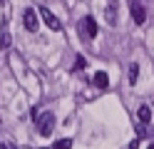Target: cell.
Returning <instances> with one entry per match:
<instances>
[{
  "mask_svg": "<svg viewBox=\"0 0 154 149\" xmlns=\"http://www.w3.org/2000/svg\"><path fill=\"white\" fill-rule=\"evenodd\" d=\"M37 129H40L42 137H50L52 129H55V114L52 112H45L40 119H37Z\"/></svg>",
  "mask_w": 154,
  "mask_h": 149,
  "instance_id": "1",
  "label": "cell"
},
{
  "mask_svg": "<svg viewBox=\"0 0 154 149\" xmlns=\"http://www.w3.org/2000/svg\"><path fill=\"white\" fill-rule=\"evenodd\" d=\"M23 23H25V30H30V33H37V27H40V20H37L35 8H27L25 13H23Z\"/></svg>",
  "mask_w": 154,
  "mask_h": 149,
  "instance_id": "2",
  "label": "cell"
},
{
  "mask_svg": "<svg viewBox=\"0 0 154 149\" xmlns=\"http://www.w3.org/2000/svg\"><path fill=\"white\" fill-rule=\"evenodd\" d=\"M80 33L85 35V37H90V40H94V35H97V23H94V17H82L80 20Z\"/></svg>",
  "mask_w": 154,
  "mask_h": 149,
  "instance_id": "3",
  "label": "cell"
},
{
  "mask_svg": "<svg viewBox=\"0 0 154 149\" xmlns=\"http://www.w3.org/2000/svg\"><path fill=\"white\" fill-rule=\"evenodd\" d=\"M37 15H40V17L45 20V25L50 27V30H62V23H60V20H57V17H55V15H52V13H50V10H47L45 5H40Z\"/></svg>",
  "mask_w": 154,
  "mask_h": 149,
  "instance_id": "4",
  "label": "cell"
},
{
  "mask_svg": "<svg viewBox=\"0 0 154 149\" xmlns=\"http://www.w3.org/2000/svg\"><path fill=\"white\" fill-rule=\"evenodd\" d=\"M132 17L137 25H144V20H147V8L142 5V0H134L132 3Z\"/></svg>",
  "mask_w": 154,
  "mask_h": 149,
  "instance_id": "5",
  "label": "cell"
},
{
  "mask_svg": "<svg viewBox=\"0 0 154 149\" xmlns=\"http://www.w3.org/2000/svg\"><path fill=\"white\" fill-rule=\"evenodd\" d=\"M10 33H8V23H0V50H8L10 47Z\"/></svg>",
  "mask_w": 154,
  "mask_h": 149,
  "instance_id": "6",
  "label": "cell"
},
{
  "mask_svg": "<svg viewBox=\"0 0 154 149\" xmlns=\"http://www.w3.org/2000/svg\"><path fill=\"white\" fill-rule=\"evenodd\" d=\"M137 117H139V127H147V124L152 122V112H149V107H139Z\"/></svg>",
  "mask_w": 154,
  "mask_h": 149,
  "instance_id": "7",
  "label": "cell"
},
{
  "mask_svg": "<svg viewBox=\"0 0 154 149\" xmlns=\"http://www.w3.org/2000/svg\"><path fill=\"white\" fill-rule=\"evenodd\" d=\"M92 85H94V87H107V85H109V77H107V72H94V77H92Z\"/></svg>",
  "mask_w": 154,
  "mask_h": 149,
  "instance_id": "8",
  "label": "cell"
},
{
  "mask_svg": "<svg viewBox=\"0 0 154 149\" xmlns=\"http://www.w3.org/2000/svg\"><path fill=\"white\" fill-rule=\"evenodd\" d=\"M52 149H72V139H60V142H55Z\"/></svg>",
  "mask_w": 154,
  "mask_h": 149,
  "instance_id": "9",
  "label": "cell"
},
{
  "mask_svg": "<svg viewBox=\"0 0 154 149\" xmlns=\"http://www.w3.org/2000/svg\"><path fill=\"white\" fill-rule=\"evenodd\" d=\"M137 75H139V65H132V67H129V82H132V85L137 82Z\"/></svg>",
  "mask_w": 154,
  "mask_h": 149,
  "instance_id": "10",
  "label": "cell"
},
{
  "mask_svg": "<svg viewBox=\"0 0 154 149\" xmlns=\"http://www.w3.org/2000/svg\"><path fill=\"white\" fill-rule=\"evenodd\" d=\"M75 60H77V62H75V70H82V67H85V57H82V55H77Z\"/></svg>",
  "mask_w": 154,
  "mask_h": 149,
  "instance_id": "11",
  "label": "cell"
},
{
  "mask_svg": "<svg viewBox=\"0 0 154 149\" xmlns=\"http://www.w3.org/2000/svg\"><path fill=\"white\" fill-rule=\"evenodd\" d=\"M129 149H139V142H137V139H134V142L129 144Z\"/></svg>",
  "mask_w": 154,
  "mask_h": 149,
  "instance_id": "12",
  "label": "cell"
},
{
  "mask_svg": "<svg viewBox=\"0 0 154 149\" xmlns=\"http://www.w3.org/2000/svg\"><path fill=\"white\" fill-rule=\"evenodd\" d=\"M3 149H15V147L13 144H3Z\"/></svg>",
  "mask_w": 154,
  "mask_h": 149,
  "instance_id": "13",
  "label": "cell"
},
{
  "mask_svg": "<svg viewBox=\"0 0 154 149\" xmlns=\"http://www.w3.org/2000/svg\"><path fill=\"white\" fill-rule=\"evenodd\" d=\"M147 149H154V144H149V147H147Z\"/></svg>",
  "mask_w": 154,
  "mask_h": 149,
  "instance_id": "14",
  "label": "cell"
}]
</instances>
